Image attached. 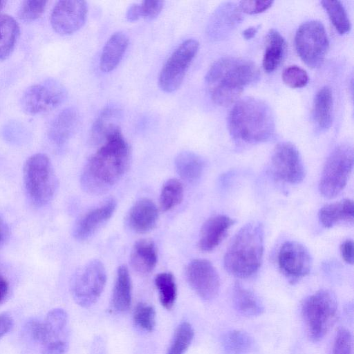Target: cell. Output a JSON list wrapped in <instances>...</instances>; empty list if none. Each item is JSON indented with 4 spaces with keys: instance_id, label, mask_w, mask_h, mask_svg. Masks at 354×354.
Here are the masks:
<instances>
[{
    "instance_id": "cell-1",
    "label": "cell",
    "mask_w": 354,
    "mask_h": 354,
    "mask_svg": "<svg viewBox=\"0 0 354 354\" xmlns=\"http://www.w3.org/2000/svg\"><path fill=\"white\" fill-rule=\"evenodd\" d=\"M102 143L88 160L81 175L82 188L92 194L110 189L122 178L130 163V147L120 129L109 135Z\"/></svg>"
},
{
    "instance_id": "cell-2",
    "label": "cell",
    "mask_w": 354,
    "mask_h": 354,
    "mask_svg": "<svg viewBox=\"0 0 354 354\" xmlns=\"http://www.w3.org/2000/svg\"><path fill=\"white\" fill-rule=\"evenodd\" d=\"M259 77V71L252 62L225 57L210 66L205 83L213 102L225 106L237 102L244 88Z\"/></svg>"
},
{
    "instance_id": "cell-3",
    "label": "cell",
    "mask_w": 354,
    "mask_h": 354,
    "mask_svg": "<svg viewBox=\"0 0 354 354\" xmlns=\"http://www.w3.org/2000/svg\"><path fill=\"white\" fill-rule=\"evenodd\" d=\"M228 129L239 143L253 145L270 140L275 132L274 115L263 101L254 97L238 100L228 117Z\"/></svg>"
},
{
    "instance_id": "cell-4",
    "label": "cell",
    "mask_w": 354,
    "mask_h": 354,
    "mask_svg": "<svg viewBox=\"0 0 354 354\" xmlns=\"http://www.w3.org/2000/svg\"><path fill=\"white\" fill-rule=\"evenodd\" d=\"M263 227L250 222L234 235L224 256V267L232 275L241 279L254 274L261 267L263 255Z\"/></svg>"
},
{
    "instance_id": "cell-5",
    "label": "cell",
    "mask_w": 354,
    "mask_h": 354,
    "mask_svg": "<svg viewBox=\"0 0 354 354\" xmlns=\"http://www.w3.org/2000/svg\"><path fill=\"white\" fill-rule=\"evenodd\" d=\"M30 338L43 346L41 354H65L68 348V315L62 308L48 312L43 321L32 319L26 324Z\"/></svg>"
},
{
    "instance_id": "cell-6",
    "label": "cell",
    "mask_w": 354,
    "mask_h": 354,
    "mask_svg": "<svg viewBox=\"0 0 354 354\" xmlns=\"http://www.w3.org/2000/svg\"><path fill=\"white\" fill-rule=\"evenodd\" d=\"M301 316L309 338L320 341L330 330L337 316V304L329 290H320L305 299Z\"/></svg>"
},
{
    "instance_id": "cell-7",
    "label": "cell",
    "mask_w": 354,
    "mask_h": 354,
    "mask_svg": "<svg viewBox=\"0 0 354 354\" xmlns=\"http://www.w3.org/2000/svg\"><path fill=\"white\" fill-rule=\"evenodd\" d=\"M24 181L28 197L35 206H44L52 200L57 179L46 154L36 153L26 160L24 166Z\"/></svg>"
},
{
    "instance_id": "cell-8",
    "label": "cell",
    "mask_w": 354,
    "mask_h": 354,
    "mask_svg": "<svg viewBox=\"0 0 354 354\" xmlns=\"http://www.w3.org/2000/svg\"><path fill=\"white\" fill-rule=\"evenodd\" d=\"M353 149L349 145H338L332 151L319 183V190L324 197L335 198L344 189L353 169Z\"/></svg>"
},
{
    "instance_id": "cell-9",
    "label": "cell",
    "mask_w": 354,
    "mask_h": 354,
    "mask_svg": "<svg viewBox=\"0 0 354 354\" xmlns=\"http://www.w3.org/2000/svg\"><path fill=\"white\" fill-rule=\"evenodd\" d=\"M295 46L301 60L310 68L319 67L329 47L323 24L311 20L302 24L295 35Z\"/></svg>"
},
{
    "instance_id": "cell-10",
    "label": "cell",
    "mask_w": 354,
    "mask_h": 354,
    "mask_svg": "<svg viewBox=\"0 0 354 354\" xmlns=\"http://www.w3.org/2000/svg\"><path fill=\"white\" fill-rule=\"evenodd\" d=\"M106 281V272L103 263L95 259L81 268L71 283V294L80 306L93 305L103 292Z\"/></svg>"
},
{
    "instance_id": "cell-11",
    "label": "cell",
    "mask_w": 354,
    "mask_h": 354,
    "mask_svg": "<svg viewBox=\"0 0 354 354\" xmlns=\"http://www.w3.org/2000/svg\"><path fill=\"white\" fill-rule=\"evenodd\" d=\"M198 48V42L194 39H187L177 47L160 71L158 85L161 90L172 93L180 86Z\"/></svg>"
},
{
    "instance_id": "cell-12",
    "label": "cell",
    "mask_w": 354,
    "mask_h": 354,
    "mask_svg": "<svg viewBox=\"0 0 354 354\" xmlns=\"http://www.w3.org/2000/svg\"><path fill=\"white\" fill-rule=\"evenodd\" d=\"M66 95L60 83L48 80L28 87L21 97V104L27 113L38 114L57 107L64 102Z\"/></svg>"
},
{
    "instance_id": "cell-13",
    "label": "cell",
    "mask_w": 354,
    "mask_h": 354,
    "mask_svg": "<svg viewBox=\"0 0 354 354\" xmlns=\"http://www.w3.org/2000/svg\"><path fill=\"white\" fill-rule=\"evenodd\" d=\"M271 162L273 173L280 180L299 184L305 178V169L300 153L290 142L278 144L273 151Z\"/></svg>"
},
{
    "instance_id": "cell-14",
    "label": "cell",
    "mask_w": 354,
    "mask_h": 354,
    "mask_svg": "<svg viewBox=\"0 0 354 354\" xmlns=\"http://www.w3.org/2000/svg\"><path fill=\"white\" fill-rule=\"evenodd\" d=\"M277 260L281 272L292 284L308 275L312 267L310 254L305 246L297 241L283 243Z\"/></svg>"
},
{
    "instance_id": "cell-15",
    "label": "cell",
    "mask_w": 354,
    "mask_h": 354,
    "mask_svg": "<svg viewBox=\"0 0 354 354\" xmlns=\"http://www.w3.org/2000/svg\"><path fill=\"white\" fill-rule=\"evenodd\" d=\"M87 14L88 6L85 1H59L53 9L50 24L57 33L71 35L84 26Z\"/></svg>"
},
{
    "instance_id": "cell-16",
    "label": "cell",
    "mask_w": 354,
    "mask_h": 354,
    "mask_svg": "<svg viewBox=\"0 0 354 354\" xmlns=\"http://www.w3.org/2000/svg\"><path fill=\"white\" fill-rule=\"evenodd\" d=\"M186 277L191 288L203 299L210 300L218 295L219 275L208 260H192L187 266Z\"/></svg>"
},
{
    "instance_id": "cell-17",
    "label": "cell",
    "mask_w": 354,
    "mask_h": 354,
    "mask_svg": "<svg viewBox=\"0 0 354 354\" xmlns=\"http://www.w3.org/2000/svg\"><path fill=\"white\" fill-rule=\"evenodd\" d=\"M116 201L111 198L84 214L76 223L73 236L79 241L90 238L113 214Z\"/></svg>"
},
{
    "instance_id": "cell-18",
    "label": "cell",
    "mask_w": 354,
    "mask_h": 354,
    "mask_svg": "<svg viewBox=\"0 0 354 354\" xmlns=\"http://www.w3.org/2000/svg\"><path fill=\"white\" fill-rule=\"evenodd\" d=\"M240 9L235 4L226 3L214 12L207 26V34L214 40L225 37L242 20Z\"/></svg>"
},
{
    "instance_id": "cell-19",
    "label": "cell",
    "mask_w": 354,
    "mask_h": 354,
    "mask_svg": "<svg viewBox=\"0 0 354 354\" xmlns=\"http://www.w3.org/2000/svg\"><path fill=\"white\" fill-rule=\"evenodd\" d=\"M234 221L230 217L218 214L207 219L203 225L198 239L201 251L210 252L216 248L225 237Z\"/></svg>"
},
{
    "instance_id": "cell-20",
    "label": "cell",
    "mask_w": 354,
    "mask_h": 354,
    "mask_svg": "<svg viewBox=\"0 0 354 354\" xmlns=\"http://www.w3.org/2000/svg\"><path fill=\"white\" fill-rule=\"evenodd\" d=\"M158 211L150 199L142 198L131 207L127 215V223L135 232L144 234L152 230L156 225Z\"/></svg>"
},
{
    "instance_id": "cell-21",
    "label": "cell",
    "mask_w": 354,
    "mask_h": 354,
    "mask_svg": "<svg viewBox=\"0 0 354 354\" xmlns=\"http://www.w3.org/2000/svg\"><path fill=\"white\" fill-rule=\"evenodd\" d=\"M121 118L122 111L118 106L109 105L104 107L91 127V142L95 145L103 142L109 135L120 129Z\"/></svg>"
},
{
    "instance_id": "cell-22",
    "label": "cell",
    "mask_w": 354,
    "mask_h": 354,
    "mask_svg": "<svg viewBox=\"0 0 354 354\" xmlns=\"http://www.w3.org/2000/svg\"><path fill=\"white\" fill-rule=\"evenodd\" d=\"M128 45L129 37L124 32H114L102 48L100 59V70L105 73L113 71L122 59Z\"/></svg>"
},
{
    "instance_id": "cell-23",
    "label": "cell",
    "mask_w": 354,
    "mask_h": 354,
    "mask_svg": "<svg viewBox=\"0 0 354 354\" xmlns=\"http://www.w3.org/2000/svg\"><path fill=\"white\" fill-rule=\"evenodd\" d=\"M130 263L140 274H148L153 270L157 263V252L152 240L143 239L135 243L130 254Z\"/></svg>"
},
{
    "instance_id": "cell-24",
    "label": "cell",
    "mask_w": 354,
    "mask_h": 354,
    "mask_svg": "<svg viewBox=\"0 0 354 354\" xmlns=\"http://www.w3.org/2000/svg\"><path fill=\"white\" fill-rule=\"evenodd\" d=\"M132 285L127 267L119 266L113 289L111 306L115 313H124L129 310L131 304Z\"/></svg>"
},
{
    "instance_id": "cell-25",
    "label": "cell",
    "mask_w": 354,
    "mask_h": 354,
    "mask_svg": "<svg viewBox=\"0 0 354 354\" xmlns=\"http://www.w3.org/2000/svg\"><path fill=\"white\" fill-rule=\"evenodd\" d=\"M353 202L348 198L325 205L318 213L319 222L326 228L342 222H353Z\"/></svg>"
},
{
    "instance_id": "cell-26",
    "label": "cell",
    "mask_w": 354,
    "mask_h": 354,
    "mask_svg": "<svg viewBox=\"0 0 354 354\" xmlns=\"http://www.w3.org/2000/svg\"><path fill=\"white\" fill-rule=\"evenodd\" d=\"M78 113L73 108L63 110L55 118L50 127L49 135L57 144L62 145L72 136L78 124Z\"/></svg>"
},
{
    "instance_id": "cell-27",
    "label": "cell",
    "mask_w": 354,
    "mask_h": 354,
    "mask_svg": "<svg viewBox=\"0 0 354 354\" xmlns=\"http://www.w3.org/2000/svg\"><path fill=\"white\" fill-rule=\"evenodd\" d=\"M333 98L328 86L320 88L315 95L313 115L316 126L321 131H326L332 124Z\"/></svg>"
},
{
    "instance_id": "cell-28",
    "label": "cell",
    "mask_w": 354,
    "mask_h": 354,
    "mask_svg": "<svg viewBox=\"0 0 354 354\" xmlns=\"http://www.w3.org/2000/svg\"><path fill=\"white\" fill-rule=\"evenodd\" d=\"M286 48L282 35L276 30L271 29L266 36V45L262 65L265 71L271 73L280 64Z\"/></svg>"
},
{
    "instance_id": "cell-29",
    "label": "cell",
    "mask_w": 354,
    "mask_h": 354,
    "mask_svg": "<svg viewBox=\"0 0 354 354\" xmlns=\"http://www.w3.org/2000/svg\"><path fill=\"white\" fill-rule=\"evenodd\" d=\"M175 166L182 179L189 183H194L201 177L205 162L202 158L195 153L184 151L176 157Z\"/></svg>"
},
{
    "instance_id": "cell-30",
    "label": "cell",
    "mask_w": 354,
    "mask_h": 354,
    "mask_svg": "<svg viewBox=\"0 0 354 354\" xmlns=\"http://www.w3.org/2000/svg\"><path fill=\"white\" fill-rule=\"evenodd\" d=\"M232 297L234 308L240 314L254 317L263 313L264 308L259 298L239 283L234 285Z\"/></svg>"
},
{
    "instance_id": "cell-31",
    "label": "cell",
    "mask_w": 354,
    "mask_h": 354,
    "mask_svg": "<svg viewBox=\"0 0 354 354\" xmlns=\"http://www.w3.org/2000/svg\"><path fill=\"white\" fill-rule=\"evenodd\" d=\"M19 32V26L14 18L0 15V60L7 58L13 50Z\"/></svg>"
},
{
    "instance_id": "cell-32",
    "label": "cell",
    "mask_w": 354,
    "mask_h": 354,
    "mask_svg": "<svg viewBox=\"0 0 354 354\" xmlns=\"http://www.w3.org/2000/svg\"><path fill=\"white\" fill-rule=\"evenodd\" d=\"M159 299L162 306L170 310L173 308L177 295L176 283L174 275L170 272H161L155 278Z\"/></svg>"
},
{
    "instance_id": "cell-33",
    "label": "cell",
    "mask_w": 354,
    "mask_h": 354,
    "mask_svg": "<svg viewBox=\"0 0 354 354\" xmlns=\"http://www.w3.org/2000/svg\"><path fill=\"white\" fill-rule=\"evenodd\" d=\"M253 345L251 337L241 330H231L223 338V348L225 354H248Z\"/></svg>"
},
{
    "instance_id": "cell-34",
    "label": "cell",
    "mask_w": 354,
    "mask_h": 354,
    "mask_svg": "<svg viewBox=\"0 0 354 354\" xmlns=\"http://www.w3.org/2000/svg\"><path fill=\"white\" fill-rule=\"evenodd\" d=\"M184 196L182 183L176 178L167 180L163 185L160 195V207L167 212L179 205Z\"/></svg>"
},
{
    "instance_id": "cell-35",
    "label": "cell",
    "mask_w": 354,
    "mask_h": 354,
    "mask_svg": "<svg viewBox=\"0 0 354 354\" xmlns=\"http://www.w3.org/2000/svg\"><path fill=\"white\" fill-rule=\"evenodd\" d=\"M321 3L326 11L331 23L341 35L350 31L351 24L347 12L339 1H322Z\"/></svg>"
},
{
    "instance_id": "cell-36",
    "label": "cell",
    "mask_w": 354,
    "mask_h": 354,
    "mask_svg": "<svg viewBox=\"0 0 354 354\" xmlns=\"http://www.w3.org/2000/svg\"><path fill=\"white\" fill-rule=\"evenodd\" d=\"M192 325L183 322L176 328L167 354H185L194 338Z\"/></svg>"
},
{
    "instance_id": "cell-37",
    "label": "cell",
    "mask_w": 354,
    "mask_h": 354,
    "mask_svg": "<svg viewBox=\"0 0 354 354\" xmlns=\"http://www.w3.org/2000/svg\"><path fill=\"white\" fill-rule=\"evenodd\" d=\"M133 323L136 327L147 332H151L156 324L154 308L146 303H138L133 315Z\"/></svg>"
},
{
    "instance_id": "cell-38",
    "label": "cell",
    "mask_w": 354,
    "mask_h": 354,
    "mask_svg": "<svg viewBox=\"0 0 354 354\" xmlns=\"http://www.w3.org/2000/svg\"><path fill=\"white\" fill-rule=\"evenodd\" d=\"M283 82L293 88H302L308 82L306 71L301 67L292 65L287 67L282 73Z\"/></svg>"
},
{
    "instance_id": "cell-39",
    "label": "cell",
    "mask_w": 354,
    "mask_h": 354,
    "mask_svg": "<svg viewBox=\"0 0 354 354\" xmlns=\"http://www.w3.org/2000/svg\"><path fill=\"white\" fill-rule=\"evenodd\" d=\"M46 3V1L38 0L23 1L19 10V17L24 21L37 19L44 13Z\"/></svg>"
},
{
    "instance_id": "cell-40",
    "label": "cell",
    "mask_w": 354,
    "mask_h": 354,
    "mask_svg": "<svg viewBox=\"0 0 354 354\" xmlns=\"http://www.w3.org/2000/svg\"><path fill=\"white\" fill-rule=\"evenodd\" d=\"M332 354H352V336L344 328H340L335 335Z\"/></svg>"
},
{
    "instance_id": "cell-41",
    "label": "cell",
    "mask_w": 354,
    "mask_h": 354,
    "mask_svg": "<svg viewBox=\"0 0 354 354\" xmlns=\"http://www.w3.org/2000/svg\"><path fill=\"white\" fill-rule=\"evenodd\" d=\"M164 2L162 1H144L140 3L141 18L146 20L155 19L161 12Z\"/></svg>"
},
{
    "instance_id": "cell-42",
    "label": "cell",
    "mask_w": 354,
    "mask_h": 354,
    "mask_svg": "<svg viewBox=\"0 0 354 354\" xmlns=\"http://www.w3.org/2000/svg\"><path fill=\"white\" fill-rule=\"evenodd\" d=\"M273 3V1H241L239 8L247 14H258L267 10Z\"/></svg>"
},
{
    "instance_id": "cell-43",
    "label": "cell",
    "mask_w": 354,
    "mask_h": 354,
    "mask_svg": "<svg viewBox=\"0 0 354 354\" xmlns=\"http://www.w3.org/2000/svg\"><path fill=\"white\" fill-rule=\"evenodd\" d=\"M340 252L344 261L349 264L353 263V242L348 239L340 245Z\"/></svg>"
},
{
    "instance_id": "cell-44",
    "label": "cell",
    "mask_w": 354,
    "mask_h": 354,
    "mask_svg": "<svg viewBox=\"0 0 354 354\" xmlns=\"http://www.w3.org/2000/svg\"><path fill=\"white\" fill-rule=\"evenodd\" d=\"M13 320L7 313L0 314V339L12 327Z\"/></svg>"
},
{
    "instance_id": "cell-45",
    "label": "cell",
    "mask_w": 354,
    "mask_h": 354,
    "mask_svg": "<svg viewBox=\"0 0 354 354\" xmlns=\"http://www.w3.org/2000/svg\"><path fill=\"white\" fill-rule=\"evenodd\" d=\"M126 17L130 21H134L141 18L140 3H133L129 7Z\"/></svg>"
},
{
    "instance_id": "cell-46",
    "label": "cell",
    "mask_w": 354,
    "mask_h": 354,
    "mask_svg": "<svg viewBox=\"0 0 354 354\" xmlns=\"http://www.w3.org/2000/svg\"><path fill=\"white\" fill-rule=\"evenodd\" d=\"M8 288L7 280L0 274V303L6 298L8 292Z\"/></svg>"
},
{
    "instance_id": "cell-47",
    "label": "cell",
    "mask_w": 354,
    "mask_h": 354,
    "mask_svg": "<svg viewBox=\"0 0 354 354\" xmlns=\"http://www.w3.org/2000/svg\"><path fill=\"white\" fill-rule=\"evenodd\" d=\"M259 28V25L248 27V28L243 31V37L245 39H250L253 38L257 33Z\"/></svg>"
},
{
    "instance_id": "cell-48",
    "label": "cell",
    "mask_w": 354,
    "mask_h": 354,
    "mask_svg": "<svg viewBox=\"0 0 354 354\" xmlns=\"http://www.w3.org/2000/svg\"><path fill=\"white\" fill-rule=\"evenodd\" d=\"M8 234V228L3 220L0 217V245L3 242Z\"/></svg>"
},
{
    "instance_id": "cell-49",
    "label": "cell",
    "mask_w": 354,
    "mask_h": 354,
    "mask_svg": "<svg viewBox=\"0 0 354 354\" xmlns=\"http://www.w3.org/2000/svg\"><path fill=\"white\" fill-rule=\"evenodd\" d=\"M6 2L5 1H0V10L5 6Z\"/></svg>"
}]
</instances>
